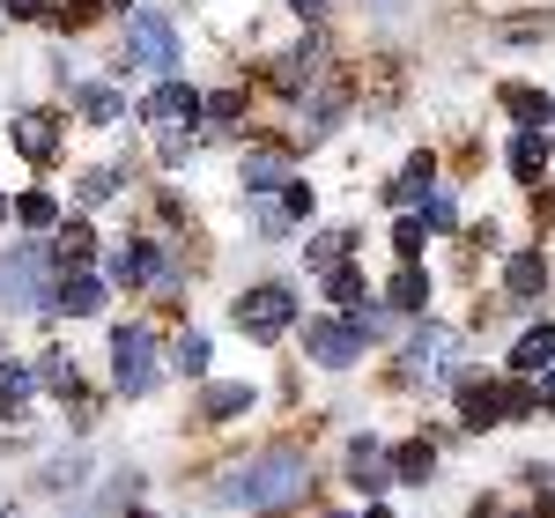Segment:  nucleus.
<instances>
[{"label":"nucleus","mask_w":555,"mask_h":518,"mask_svg":"<svg viewBox=\"0 0 555 518\" xmlns=\"http://www.w3.org/2000/svg\"><path fill=\"white\" fill-rule=\"evenodd\" d=\"M304 489V452H289V444H274V452H259V459H245L237 475L215 489V504H245V511H274V504H289Z\"/></svg>","instance_id":"nucleus-1"},{"label":"nucleus","mask_w":555,"mask_h":518,"mask_svg":"<svg viewBox=\"0 0 555 518\" xmlns=\"http://www.w3.org/2000/svg\"><path fill=\"white\" fill-rule=\"evenodd\" d=\"M230 319H237L245 341H282L289 319H297V297H289L282 282H259V289H245V297L230 303Z\"/></svg>","instance_id":"nucleus-2"},{"label":"nucleus","mask_w":555,"mask_h":518,"mask_svg":"<svg viewBox=\"0 0 555 518\" xmlns=\"http://www.w3.org/2000/svg\"><path fill=\"white\" fill-rule=\"evenodd\" d=\"M119 67H156V75L178 67V30H171L164 8H133L127 15V60Z\"/></svg>","instance_id":"nucleus-3"},{"label":"nucleus","mask_w":555,"mask_h":518,"mask_svg":"<svg viewBox=\"0 0 555 518\" xmlns=\"http://www.w3.org/2000/svg\"><path fill=\"white\" fill-rule=\"evenodd\" d=\"M44 267H60V259H44L38 245H15V252L0 259V303H8V311H52Z\"/></svg>","instance_id":"nucleus-4"},{"label":"nucleus","mask_w":555,"mask_h":518,"mask_svg":"<svg viewBox=\"0 0 555 518\" xmlns=\"http://www.w3.org/2000/svg\"><path fill=\"white\" fill-rule=\"evenodd\" d=\"M112 386L127 392V400L156 386V334L149 326H119L112 334Z\"/></svg>","instance_id":"nucleus-5"},{"label":"nucleus","mask_w":555,"mask_h":518,"mask_svg":"<svg viewBox=\"0 0 555 518\" xmlns=\"http://www.w3.org/2000/svg\"><path fill=\"white\" fill-rule=\"evenodd\" d=\"M363 341H371V334H363L356 319H311V326H304V355H311V363H326V371L363 363Z\"/></svg>","instance_id":"nucleus-6"},{"label":"nucleus","mask_w":555,"mask_h":518,"mask_svg":"<svg viewBox=\"0 0 555 518\" xmlns=\"http://www.w3.org/2000/svg\"><path fill=\"white\" fill-rule=\"evenodd\" d=\"M452 355H460V334H452V326H423V334L408 341V378H415V386L452 378Z\"/></svg>","instance_id":"nucleus-7"},{"label":"nucleus","mask_w":555,"mask_h":518,"mask_svg":"<svg viewBox=\"0 0 555 518\" xmlns=\"http://www.w3.org/2000/svg\"><path fill=\"white\" fill-rule=\"evenodd\" d=\"M201 112H208V96H193V89L178 82V75H164V82H156L149 96H141V119H149V127H178V119L193 127Z\"/></svg>","instance_id":"nucleus-8"},{"label":"nucleus","mask_w":555,"mask_h":518,"mask_svg":"<svg viewBox=\"0 0 555 518\" xmlns=\"http://www.w3.org/2000/svg\"><path fill=\"white\" fill-rule=\"evenodd\" d=\"M460 415H467V430H496L504 415H512V400H504V386H460Z\"/></svg>","instance_id":"nucleus-9"},{"label":"nucleus","mask_w":555,"mask_h":518,"mask_svg":"<svg viewBox=\"0 0 555 518\" xmlns=\"http://www.w3.org/2000/svg\"><path fill=\"white\" fill-rule=\"evenodd\" d=\"M52 311H67V319H89V311H104V282H96V274H67V282L52 289Z\"/></svg>","instance_id":"nucleus-10"},{"label":"nucleus","mask_w":555,"mask_h":518,"mask_svg":"<svg viewBox=\"0 0 555 518\" xmlns=\"http://www.w3.org/2000/svg\"><path fill=\"white\" fill-rule=\"evenodd\" d=\"M30 386H38V371H30V363H0V423H23Z\"/></svg>","instance_id":"nucleus-11"},{"label":"nucleus","mask_w":555,"mask_h":518,"mask_svg":"<svg viewBox=\"0 0 555 518\" xmlns=\"http://www.w3.org/2000/svg\"><path fill=\"white\" fill-rule=\"evenodd\" d=\"M164 274V252L156 245H119L112 252V282H156Z\"/></svg>","instance_id":"nucleus-12"},{"label":"nucleus","mask_w":555,"mask_h":518,"mask_svg":"<svg viewBox=\"0 0 555 518\" xmlns=\"http://www.w3.org/2000/svg\"><path fill=\"white\" fill-rule=\"evenodd\" d=\"M504 112H512L518 127H548V119H555V96H541V89L512 82V89H504Z\"/></svg>","instance_id":"nucleus-13"},{"label":"nucleus","mask_w":555,"mask_h":518,"mask_svg":"<svg viewBox=\"0 0 555 518\" xmlns=\"http://www.w3.org/2000/svg\"><path fill=\"white\" fill-rule=\"evenodd\" d=\"M348 475H356V489H371V496L392 481V467H385V452H378V437H363V444L348 452Z\"/></svg>","instance_id":"nucleus-14"},{"label":"nucleus","mask_w":555,"mask_h":518,"mask_svg":"<svg viewBox=\"0 0 555 518\" xmlns=\"http://www.w3.org/2000/svg\"><path fill=\"white\" fill-rule=\"evenodd\" d=\"M230 415H253V386H208L201 392V423H230Z\"/></svg>","instance_id":"nucleus-15"},{"label":"nucleus","mask_w":555,"mask_h":518,"mask_svg":"<svg viewBox=\"0 0 555 518\" xmlns=\"http://www.w3.org/2000/svg\"><path fill=\"white\" fill-rule=\"evenodd\" d=\"M548 156H555V148L541 141V127H518V141H512V171L526 178V185H533V178L548 171Z\"/></svg>","instance_id":"nucleus-16"},{"label":"nucleus","mask_w":555,"mask_h":518,"mask_svg":"<svg viewBox=\"0 0 555 518\" xmlns=\"http://www.w3.org/2000/svg\"><path fill=\"white\" fill-rule=\"evenodd\" d=\"M245 193H274V185H289V164H282V148H259V156H245Z\"/></svg>","instance_id":"nucleus-17"},{"label":"nucleus","mask_w":555,"mask_h":518,"mask_svg":"<svg viewBox=\"0 0 555 518\" xmlns=\"http://www.w3.org/2000/svg\"><path fill=\"white\" fill-rule=\"evenodd\" d=\"M504 289H512V297H541V289H548V259H541V252H518L512 267H504Z\"/></svg>","instance_id":"nucleus-18"},{"label":"nucleus","mask_w":555,"mask_h":518,"mask_svg":"<svg viewBox=\"0 0 555 518\" xmlns=\"http://www.w3.org/2000/svg\"><path fill=\"white\" fill-rule=\"evenodd\" d=\"M15 148H23L30 164H52V148H60L52 119H38V112H30V119H15Z\"/></svg>","instance_id":"nucleus-19"},{"label":"nucleus","mask_w":555,"mask_h":518,"mask_svg":"<svg viewBox=\"0 0 555 518\" xmlns=\"http://www.w3.org/2000/svg\"><path fill=\"white\" fill-rule=\"evenodd\" d=\"M548 363H555V334H548V326H533V334H526V341L512 348V371H526V378H541Z\"/></svg>","instance_id":"nucleus-20"},{"label":"nucleus","mask_w":555,"mask_h":518,"mask_svg":"<svg viewBox=\"0 0 555 518\" xmlns=\"http://www.w3.org/2000/svg\"><path fill=\"white\" fill-rule=\"evenodd\" d=\"M392 303H400V311H423V303H429V274L415 267V259L392 274Z\"/></svg>","instance_id":"nucleus-21"},{"label":"nucleus","mask_w":555,"mask_h":518,"mask_svg":"<svg viewBox=\"0 0 555 518\" xmlns=\"http://www.w3.org/2000/svg\"><path fill=\"white\" fill-rule=\"evenodd\" d=\"M429 467H437V452H429L423 437H415V444H400V452H392V481H429Z\"/></svg>","instance_id":"nucleus-22"},{"label":"nucleus","mask_w":555,"mask_h":518,"mask_svg":"<svg viewBox=\"0 0 555 518\" xmlns=\"http://www.w3.org/2000/svg\"><path fill=\"white\" fill-rule=\"evenodd\" d=\"M326 289H334V303H348V311H356V303H371V282H363V274H356V267H334V274H326Z\"/></svg>","instance_id":"nucleus-23"},{"label":"nucleus","mask_w":555,"mask_h":518,"mask_svg":"<svg viewBox=\"0 0 555 518\" xmlns=\"http://www.w3.org/2000/svg\"><path fill=\"white\" fill-rule=\"evenodd\" d=\"M429 178H437V164H429V156H415V164L400 171V185H392V200H429Z\"/></svg>","instance_id":"nucleus-24"},{"label":"nucleus","mask_w":555,"mask_h":518,"mask_svg":"<svg viewBox=\"0 0 555 518\" xmlns=\"http://www.w3.org/2000/svg\"><path fill=\"white\" fill-rule=\"evenodd\" d=\"M348 245H356L348 230H326V237H311V267H326V274H334V267L348 259Z\"/></svg>","instance_id":"nucleus-25"},{"label":"nucleus","mask_w":555,"mask_h":518,"mask_svg":"<svg viewBox=\"0 0 555 518\" xmlns=\"http://www.w3.org/2000/svg\"><path fill=\"white\" fill-rule=\"evenodd\" d=\"M15 216L30 222V230H52V222H60V200H52V193H23V200H15Z\"/></svg>","instance_id":"nucleus-26"},{"label":"nucleus","mask_w":555,"mask_h":518,"mask_svg":"<svg viewBox=\"0 0 555 518\" xmlns=\"http://www.w3.org/2000/svg\"><path fill=\"white\" fill-rule=\"evenodd\" d=\"M89 245H96V237H89V222H67V230H60V245H52V259H60V267H67V259H89Z\"/></svg>","instance_id":"nucleus-27"},{"label":"nucleus","mask_w":555,"mask_h":518,"mask_svg":"<svg viewBox=\"0 0 555 518\" xmlns=\"http://www.w3.org/2000/svg\"><path fill=\"white\" fill-rule=\"evenodd\" d=\"M44 386L60 392V400H75V355H44V371H38Z\"/></svg>","instance_id":"nucleus-28"},{"label":"nucleus","mask_w":555,"mask_h":518,"mask_svg":"<svg viewBox=\"0 0 555 518\" xmlns=\"http://www.w3.org/2000/svg\"><path fill=\"white\" fill-rule=\"evenodd\" d=\"M311 75H319V52H297V60H282V75H274V82H282V89H304Z\"/></svg>","instance_id":"nucleus-29"},{"label":"nucleus","mask_w":555,"mask_h":518,"mask_svg":"<svg viewBox=\"0 0 555 518\" xmlns=\"http://www.w3.org/2000/svg\"><path fill=\"white\" fill-rule=\"evenodd\" d=\"M82 112H89V119H96V127H104V119H119L127 104H119L112 89H82Z\"/></svg>","instance_id":"nucleus-30"},{"label":"nucleus","mask_w":555,"mask_h":518,"mask_svg":"<svg viewBox=\"0 0 555 518\" xmlns=\"http://www.w3.org/2000/svg\"><path fill=\"white\" fill-rule=\"evenodd\" d=\"M178 371H185V378H201V371H208V341H201V334H185V348H178Z\"/></svg>","instance_id":"nucleus-31"},{"label":"nucleus","mask_w":555,"mask_h":518,"mask_svg":"<svg viewBox=\"0 0 555 518\" xmlns=\"http://www.w3.org/2000/svg\"><path fill=\"white\" fill-rule=\"evenodd\" d=\"M112 193H119V178H112V171H89L82 178V200H89V208H96V200H112Z\"/></svg>","instance_id":"nucleus-32"},{"label":"nucleus","mask_w":555,"mask_h":518,"mask_svg":"<svg viewBox=\"0 0 555 518\" xmlns=\"http://www.w3.org/2000/svg\"><path fill=\"white\" fill-rule=\"evenodd\" d=\"M237 112H245V96H237V89H215V96H208V119H237Z\"/></svg>","instance_id":"nucleus-33"},{"label":"nucleus","mask_w":555,"mask_h":518,"mask_svg":"<svg viewBox=\"0 0 555 518\" xmlns=\"http://www.w3.org/2000/svg\"><path fill=\"white\" fill-rule=\"evenodd\" d=\"M460 208H452V193H429V230H452Z\"/></svg>","instance_id":"nucleus-34"},{"label":"nucleus","mask_w":555,"mask_h":518,"mask_svg":"<svg viewBox=\"0 0 555 518\" xmlns=\"http://www.w3.org/2000/svg\"><path fill=\"white\" fill-rule=\"evenodd\" d=\"M392 245H400V259H415V252H423V222H400V230H392Z\"/></svg>","instance_id":"nucleus-35"},{"label":"nucleus","mask_w":555,"mask_h":518,"mask_svg":"<svg viewBox=\"0 0 555 518\" xmlns=\"http://www.w3.org/2000/svg\"><path fill=\"white\" fill-rule=\"evenodd\" d=\"M104 8H133V0H75V8H67V23H89V15H104Z\"/></svg>","instance_id":"nucleus-36"},{"label":"nucleus","mask_w":555,"mask_h":518,"mask_svg":"<svg viewBox=\"0 0 555 518\" xmlns=\"http://www.w3.org/2000/svg\"><path fill=\"white\" fill-rule=\"evenodd\" d=\"M75 475H82V459H52V467H44V481H52V489H67Z\"/></svg>","instance_id":"nucleus-37"},{"label":"nucleus","mask_w":555,"mask_h":518,"mask_svg":"<svg viewBox=\"0 0 555 518\" xmlns=\"http://www.w3.org/2000/svg\"><path fill=\"white\" fill-rule=\"evenodd\" d=\"M526 481H533L541 496H555V467H533V475H526Z\"/></svg>","instance_id":"nucleus-38"},{"label":"nucleus","mask_w":555,"mask_h":518,"mask_svg":"<svg viewBox=\"0 0 555 518\" xmlns=\"http://www.w3.org/2000/svg\"><path fill=\"white\" fill-rule=\"evenodd\" d=\"M541 400H548V407H555V363H548V371H541Z\"/></svg>","instance_id":"nucleus-39"},{"label":"nucleus","mask_w":555,"mask_h":518,"mask_svg":"<svg viewBox=\"0 0 555 518\" xmlns=\"http://www.w3.org/2000/svg\"><path fill=\"white\" fill-rule=\"evenodd\" d=\"M289 8H297V15H319V8H326V0H289Z\"/></svg>","instance_id":"nucleus-40"},{"label":"nucleus","mask_w":555,"mask_h":518,"mask_svg":"<svg viewBox=\"0 0 555 518\" xmlns=\"http://www.w3.org/2000/svg\"><path fill=\"white\" fill-rule=\"evenodd\" d=\"M0 216H8V200H0Z\"/></svg>","instance_id":"nucleus-41"},{"label":"nucleus","mask_w":555,"mask_h":518,"mask_svg":"<svg viewBox=\"0 0 555 518\" xmlns=\"http://www.w3.org/2000/svg\"><path fill=\"white\" fill-rule=\"evenodd\" d=\"M133 518H149V511H133Z\"/></svg>","instance_id":"nucleus-42"},{"label":"nucleus","mask_w":555,"mask_h":518,"mask_svg":"<svg viewBox=\"0 0 555 518\" xmlns=\"http://www.w3.org/2000/svg\"><path fill=\"white\" fill-rule=\"evenodd\" d=\"M326 518H341V511H326Z\"/></svg>","instance_id":"nucleus-43"},{"label":"nucleus","mask_w":555,"mask_h":518,"mask_svg":"<svg viewBox=\"0 0 555 518\" xmlns=\"http://www.w3.org/2000/svg\"><path fill=\"white\" fill-rule=\"evenodd\" d=\"M371 518H385V511H371Z\"/></svg>","instance_id":"nucleus-44"}]
</instances>
